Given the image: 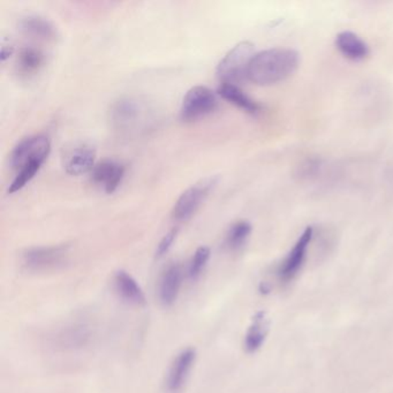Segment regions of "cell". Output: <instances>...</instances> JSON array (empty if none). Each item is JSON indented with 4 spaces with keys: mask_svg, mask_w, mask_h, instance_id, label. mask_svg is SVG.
<instances>
[{
    "mask_svg": "<svg viewBox=\"0 0 393 393\" xmlns=\"http://www.w3.org/2000/svg\"><path fill=\"white\" fill-rule=\"evenodd\" d=\"M44 64V54L35 47H23L18 57L20 73L25 75H32L40 71Z\"/></svg>",
    "mask_w": 393,
    "mask_h": 393,
    "instance_id": "cell-19",
    "label": "cell"
},
{
    "mask_svg": "<svg viewBox=\"0 0 393 393\" xmlns=\"http://www.w3.org/2000/svg\"><path fill=\"white\" fill-rule=\"evenodd\" d=\"M92 174L95 183L103 186L107 194H112L123 181L125 167L114 161H104L95 165Z\"/></svg>",
    "mask_w": 393,
    "mask_h": 393,
    "instance_id": "cell-12",
    "label": "cell"
},
{
    "mask_svg": "<svg viewBox=\"0 0 393 393\" xmlns=\"http://www.w3.org/2000/svg\"><path fill=\"white\" fill-rule=\"evenodd\" d=\"M216 183L217 179L210 176L201 180L200 183L185 191L174 205L172 217L178 222H186L189 218H192L193 214H195L202 202L205 201Z\"/></svg>",
    "mask_w": 393,
    "mask_h": 393,
    "instance_id": "cell-6",
    "label": "cell"
},
{
    "mask_svg": "<svg viewBox=\"0 0 393 393\" xmlns=\"http://www.w3.org/2000/svg\"><path fill=\"white\" fill-rule=\"evenodd\" d=\"M50 140L45 135H32L21 140L11 154V167L19 171L32 162L44 163L50 154Z\"/></svg>",
    "mask_w": 393,
    "mask_h": 393,
    "instance_id": "cell-7",
    "label": "cell"
},
{
    "mask_svg": "<svg viewBox=\"0 0 393 393\" xmlns=\"http://www.w3.org/2000/svg\"><path fill=\"white\" fill-rule=\"evenodd\" d=\"M210 248L202 246L196 249L195 254L193 255L192 261L189 263L188 277L191 280H196L202 272L205 271V267L208 265L210 260Z\"/></svg>",
    "mask_w": 393,
    "mask_h": 393,
    "instance_id": "cell-22",
    "label": "cell"
},
{
    "mask_svg": "<svg viewBox=\"0 0 393 393\" xmlns=\"http://www.w3.org/2000/svg\"><path fill=\"white\" fill-rule=\"evenodd\" d=\"M218 107L217 96L212 90L198 85L188 90L181 105V119L183 121H195L212 114Z\"/></svg>",
    "mask_w": 393,
    "mask_h": 393,
    "instance_id": "cell-5",
    "label": "cell"
},
{
    "mask_svg": "<svg viewBox=\"0 0 393 393\" xmlns=\"http://www.w3.org/2000/svg\"><path fill=\"white\" fill-rule=\"evenodd\" d=\"M96 152L89 147L73 149L65 157L64 167L70 176H82L88 174L95 167Z\"/></svg>",
    "mask_w": 393,
    "mask_h": 393,
    "instance_id": "cell-15",
    "label": "cell"
},
{
    "mask_svg": "<svg viewBox=\"0 0 393 393\" xmlns=\"http://www.w3.org/2000/svg\"><path fill=\"white\" fill-rule=\"evenodd\" d=\"M12 54L13 47L4 44L3 47H1V56H0V57H1V61H3V63L4 61H6V59H8V58L12 56Z\"/></svg>",
    "mask_w": 393,
    "mask_h": 393,
    "instance_id": "cell-24",
    "label": "cell"
},
{
    "mask_svg": "<svg viewBox=\"0 0 393 393\" xmlns=\"http://www.w3.org/2000/svg\"><path fill=\"white\" fill-rule=\"evenodd\" d=\"M92 339V327L85 322H73L52 336V345L64 352L81 349Z\"/></svg>",
    "mask_w": 393,
    "mask_h": 393,
    "instance_id": "cell-9",
    "label": "cell"
},
{
    "mask_svg": "<svg viewBox=\"0 0 393 393\" xmlns=\"http://www.w3.org/2000/svg\"><path fill=\"white\" fill-rule=\"evenodd\" d=\"M196 351L185 349L176 354L165 377V389L169 393H179L186 385L191 371L195 365Z\"/></svg>",
    "mask_w": 393,
    "mask_h": 393,
    "instance_id": "cell-10",
    "label": "cell"
},
{
    "mask_svg": "<svg viewBox=\"0 0 393 393\" xmlns=\"http://www.w3.org/2000/svg\"><path fill=\"white\" fill-rule=\"evenodd\" d=\"M114 283L118 296L129 305L142 307L147 303L143 289L126 271L120 270L116 272Z\"/></svg>",
    "mask_w": 393,
    "mask_h": 393,
    "instance_id": "cell-13",
    "label": "cell"
},
{
    "mask_svg": "<svg viewBox=\"0 0 393 393\" xmlns=\"http://www.w3.org/2000/svg\"><path fill=\"white\" fill-rule=\"evenodd\" d=\"M176 234H178V230L172 229L170 232H167L163 236V239L161 240V243H159L157 249H156V256L157 258H162V256H164L170 250L171 247L174 245V240L176 239Z\"/></svg>",
    "mask_w": 393,
    "mask_h": 393,
    "instance_id": "cell-23",
    "label": "cell"
},
{
    "mask_svg": "<svg viewBox=\"0 0 393 393\" xmlns=\"http://www.w3.org/2000/svg\"><path fill=\"white\" fill-rule=\"evenodd\" d=\"M42 165H43L42 162H32V163L27 164L23 169H20L16 178H14L12 183L10 185L8 193L13 194V193L21 191L27 183H30L34 179V176L37 174Z\"/></svg>",
    "mask_w": 393,
    "mask_h": 393,
    "instance_id": "cell-21",
    "label": "cell"
},
{
    "mask_svg": "<svg viewBox=\"0 0 393 393\" xmlns=\"http://www.w3.org/2000/svg\"><path fill=\"white\" fill-rule=\"evenodd\" d=\"M254 56L255 47L252 42H240L233 47L218 64L217 75L220 81L236 85L248 79L249 64Z\"/></svg>",
    "mask_w": 393,
    "mask_h": 393,
    "instance_id": "cell-2",
    "label": "cell"
},
{
    "mask_svg": "<svg viewBox=\"0 0 393 393\" xmlns=\"http://www.w3.org/2000/svg\"><path fill=\"white\" fill-rule=\"evenodd\" d=\"M183 285V270L179 265H171L165 269L159 280L158 298L164 307H171L179 296Z\"/></svg>",
    "mask_w": 393,
    "mask_h": 393,
    "instance_id": "cell-11",
    "label": "cell"
},
{
    "mask_svg": "<svg viewBox=\"0 0 393 393\" xmlns=\"http://www.w3.org/2000/svg\"><path fill=\"white\" fill-rule=\"evenodd\" d=\"M70 254L67 245L41 246L25 249L21 255V263L30 272L54 270L66 262Z\"/></svg>",
    "mask_w": 393,
    "mask_h": 393,
    "instance_id": "cell-3",
    "label": "cell"
},
{
    "mask_svg": "<svg viewBox=\"0 0 393 393\" xmlns=\"http://www.w3.org/2000/svg\"><path fill=\"white\" fill-rule=\"evenodd\" d=\"M219 96L230 102L233 105L239 107L241 110L246 111L247 114H258L261 112V105L258 102H255L253 98L249 97L248 95L241 90L236 85L230 83H222L218 88Z\"/></svg>",
    "mask_w": 393,
    "mask_h": 393,
    "instance_id": "cell-18",
    "label": "cell"
},
{
    "mask_svg": "<svg viewBox=\"0 0 393 393\" xmlns=\"http://www.w3.org/2000/svg\"><path fill=\"white\" fill-rule=\"evenodd\" d=\"M20 30L28 37L36 38L40 41H54L58 36L54 23L40 16H28L21 19Z\"/></svg>",
    "mask_w": 393,
    "mask_h": 393,
    "instance_id": "cell-16",
    "label": "cell"
},
{
    "mask_svg": "<svg viewBox=\"0 0 393 393\" xmlns=\"http://www.w3.org/2000/svg\"><path fill=\"white\" fill-rule=\"evenodd\" d=\"M314 238V229L308 226L302 232L296 245L293 246L291 252L284 258L279 269H278V277L280 282L289 283L296 274H299L300 269L305 263L306 256L308 252V247Z\"/></svg>",
    "mask_w": 393,
    "mask_h": 393,
    "instance_id": "cell-8",
    "label": "cell"
},
{
    "mask_svg": "<svg viewBox=\"0 0 393 393\" xmlns=\"http://www.w3.org/2000/svg\"><path fill=\"white\" fill-rule=\"evenodd\" d=\"M267 331H269V318L267 313H256L245 336L243 345H245L246 352H258L267 339Z\"/></svg>",
    "mask_w": 393,
    "mask_h": 393,
    "instance_id": "cell-17",
    "label": "cell"
},
{
    "mask_svg": "<svg viewBox=\"0 0 393 393\" xmlns=\"http://www.w3.org/2000/svg\"><path fill=\"white\" fill-rule=\"evenodd\" d=\"M252 234V225L247 220H239L233 224L227 232L226 245L231 250H239L247 243Z\"/></svg>",
    "mask_w": 393,
    "mask_h": 393,
    "instance_id": "cell-20",
    "label": "cell"
},
{
    "mask_svg": "<svg viewBox=\"0 0 393 393\" xmlns=\"http://www.w3.org/2000/svg\"><path fill=\"white\" fill-rule=\"evenodd\" d=\"M300 64L298 51L274 47L255 54L249 64L248 80L258 85H277L294 74Z\"/></svg>",
    "mask_w": 393,
    "mask_h": 393,
    "instance_id": "cell-1",
    "label": "cell"
},
{
    "mask_svg": "<svg viewBox=\"0 0 393 393\" xmlns=\"http://www.w3.org/2000/svg\"><path fill=\"white\" fill-rule=\"evenodd\" d=\"M148 107L133 97L120 98L111 107L110 119L114 128L121 132L134 131L145 121Z\"/></svg>",
    "mask_w": 393,
    "mask_h": 393,
    "instance_id": "cell-4",
    "label": "cell"
},
{
    "mask_svg": "<svg viewBox=\"0 0 393 393\" xmlns=\"http://www.w3.org/2000/svg\"><path fill=\"white\" fill-rule=\"evenodd\" d=\"M336 45L344 57L354 61L365 59L370 54L368 44L360 36L349 30L337 35Z\"/></svg>",
    "mask_w": 393,
    "mask_h": 393,
    "instance_id": "cell-14",
    "label": "cell"
}]
</instances>
